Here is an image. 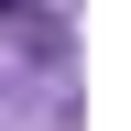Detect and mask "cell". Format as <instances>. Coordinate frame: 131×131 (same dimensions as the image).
<instances>
[{
    "mask_svg": "<svg viewBox=\"0 0 131 131\" xmlns=\"http://www.w3.org/2000/svg\"><path fill=\"white\" fill-rule=\"evenodd\" d=\"M11 11H33V0H0V22H11Z\"/></svg>",
    "mask_w": 131,
    "mask_h": 131,
    "instance_id": "cell-1",
    "label": "cell"
}]
</instances>
